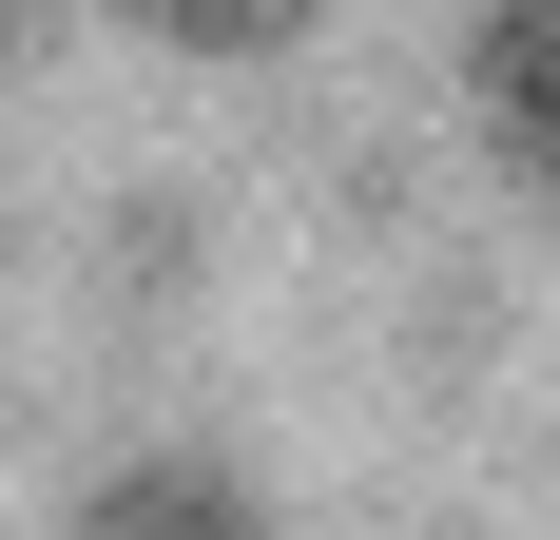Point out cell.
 I'll list each match as a JSON object with an SVG mask.
<instances>
[{
  "label": "cell",
  "instance_id": "2",
  "mask_svg": "<svg viewBox=\"0 0 560 540\" xmlns=\"http://www.w3.org/2000/svg\"><path fill=\"white\" fill-rule=\"evenodd\" d=\"M78 540H290V521L232 483V463H136V483L78 502Z\"/></svg>",
  "mask_w": 560,
  "mask_h": 540
},
{
  "label": "cell",
  "instance_id": "3",
  "mask_svg": "<svg viewBox=\"0 0 560 540\" xmlns=\"http://www.w3.org/2000/svg\"><path fill=\"white\" fill-rule=\"evenodd\" d=\"M136 39H174V58H271V39H310V0H116Z\"/></svg>",
  "mask_w": 560,
  "mask_h": 540
},
{
  "label": "cell",
  "instance_id": "1",
  "mask_svg": "<svg viewBox=\"0 0 560 540\" xmlns=\"http://www.w3.org/2000/svg\"><path fill=\"white\" fill-rule=\"evenodd\" d=\"M464 97H483V155L522 174L560 213V0H483V39H464Z\"/></svg>",
  "mask_w": 560,
  "mask_h": 540
}]
</instances>
